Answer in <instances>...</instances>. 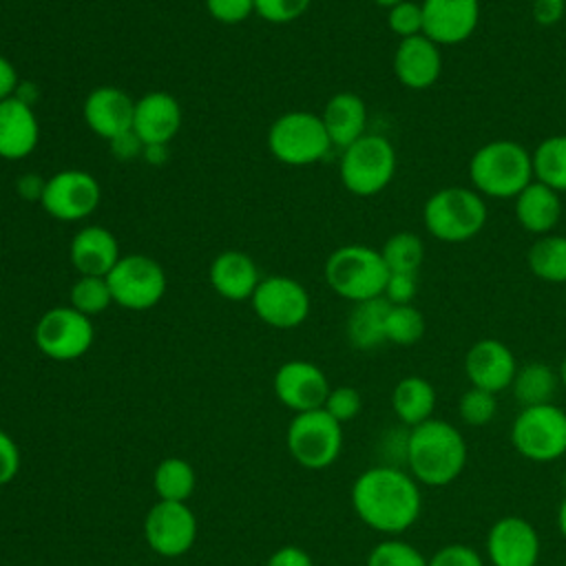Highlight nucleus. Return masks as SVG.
<instances>
[{"label":"nucleus","mask_w":566,"mask_h":566,"mask_svg":"<svg viewBox=\"0 0 566 566\" xmlns=\"http://www.w3.org/2000/svg\"><path fill=\"white\" fill-rule=\"evenodd\" d=\"M352 506L365 526L387 537H398L418 522L422 491L409 471L378 464L365 469L354 480Z\"/></svg>","instance_id":"f257e3e1"},{"label":"nucleus","mask_w":566,"mask_h":566,"mask_svg":"<svg viewBox=\"0 0 566 566\" xmlns=\"http://www.w3.org/2000/svg\"><path fill=\"white\" fill-rule=\"evenodd\" d=\"M467 442L462 431L449 420L429 418L411 427L405 436L407 471L420 486H447L467 467Z\"/></svg>","instance_id":"f03ea898"},{"label":"nucleus","mask_w":566,"mask_h":566,"mask_svg":"<svg viewBox=\"0 0 566 566\" xmlns=\"http://www.w3.org/2000/svg\"><path fill=\"white\" fill-rule=\"evenodd\" d=\"M533 179L531 150L513 139L486 142L469 159L471 188L482 197L515 199Z\"/></svg>","instance_id":"7ed1b4c3"},{"label":"nucleus","mask_w":566,"mask_h":566,"mask_svg":"<svg viewBox=\"0 0 566 566\" xmlns=\"http://www.w3.org/2000/svg\"><path fill=\"white\" fill-rule=\"evenodd\" d=\"M489 219L484 197L471 186H447L436 190L422 206L427 232L442 243H467L475 239Z\"/></svg>","instance_id":"20e7f679"},{"label":"nucleus","mask_w":566,"mask_h":566,"mask_svg":"<svg viewBox=\"0 0 566 566\" xmlns=\"http://www.w3.org/2000/svg\"><path fill=\"white\" fill-rule=\"evenodd\" d=\"M387 279L389 270L380 250L363 243L340 245L325 261V281L329 290L352 303L382 296Z\"/></svg>","instance_id":"39448f33"},{"label":"nucleus","mask_w":566,"mask_h":566,"mask_svg":"<svg viewBox=\"0 0 566 566\" xmlns=\"http://www.w3.org/2000/svg\"><path fill=\"white\" fill-rule=\"evenodd\" d=\"M398 157L394 144L376 133H365L360 139L343 148L340 184L356 197H374L382 192L396 175Z\"/></svg>","instance_id":"423d86ee"},{"label":"nucleus","mask_w":566,"mask_h":566,"mask_svg":"<svg viewBox=\"0 0 566 566\" xmlns=\"http://www.w3.org/2000/svg\"><path fill=\"white\" fill-rule=\"evenodd\" d=\"M332 148L321 115L312 111H287L268 130V150L285 166H312Z\"/></svg>","instance_id":"0eeeda50"},{"label":"nucleus","mask_w":566,"mask_h":566,"mask_svg":"<svg viewBox=\"0 0 566 566\" xmlns=\"http://www.w3.org/2000/svg\"><path fill=\"white\" fill-rule=\"evenodd\" d=\"M511 444L537 464L559 460L566 453V411L553 402L522 407L511 424Z\"/></svg>","instance_id":"6e6552de"},{"label":"nucleus","mask_w":566,"mask_h":566,"mask_svg":"<svg viewBox=\"0 0 566 566\" xmlns=\"http://www.w3.org/2000/svg\"><path fill=\"white\" fill-rule=\"evenodd\" d=\"M285 444L296 464L312 471L327 469L343 451V424L325 409L296 413L287 427Z\"/></svg>","instance_id":"1a4fd4ad"},{"label":"nucleus","mask_w":566,"mask_h":566,"mask_svg":"<svg viewBox=\"0 0 566 566\" xmlns=\"http://www.w3.org/2000/svg\"><path fill=\"white\" fill-rule=\"evenodd\" d=\"M113 303L144 312L155 307L168 287V279L164 268L148 254H124L106 274Z\"/></svg>","instance_id":"9d476101"},{"label":"nucleus","mask_w":566,"mask_h":566,"mask_svg":"<svg viewBox=\"0 0 566 566\" xmlns=\"http://www.w3.org/2000/svg\"><path fill=\"white\" fill-rule=\"evenodd\" d=\"M35 347L51 360L69 363L84 356L93 340V321L71 305H57L46 310L33 329Z\"/></svg>","instance_id":"9b49d317"},{"label":"nucleus","mask_w":566,"mask_h":566,"mask_svg":"<svg viewBox=\"0 0 566 566\" xmlns=\"http://www.w3.org/2000/svg\"><path fill=\"white\" fill-rule=\"evenodd\" d=\"M102 199L99 181L80 168H64L51 175L40 199L42 210L57 221H82L91 217Z\"/></svg>","instance_id":"f8f14e48"},{"label":"nucleus","mask_w":566,"mask_h":566,"mask_svg":"<svg viewBox=\"0 0 566 566\" xmlns=\"http://www.w3.org/2000/svg\"><path fill=\"white\" fill-rule=\"evenodd\" d=\"M254 314L270 327L294 329L310 316V294L292 276L272 274L259 281L252 298Z\"/></svg>","instance_id":"ddd939ff"},{"label":"nucleus","mask_w":566,"mask_h":566,"mask_svg":"<svg viewBox=\"0 0 566 566\" xmlns=\"http://www.w3.org/2000/svg\"><path fill=\"white\" fill-rule=\"evenodd\" d=\"M144 537L153 553L181 557L197 539V517L186 502L159 500L144 517Z\"/></svg>","instance_id":"4468645a"},{"label":"nucleus","mask_w":566,"mask_h":566,"mask_svg":"<svg viewBox=\"0 0 566 566\" xmlns=\"http://www.w3.org/2000/svg\"><path fill=\"white\" fill-rule=\"evenodd\" d=\"M484 548L493 566H537L542 542L528 520L504 515L491 524Z\"/></svg>","instance_id":"2eb2a0df"},{"label":"nucleus","mask_w":566,"mask_h":566,"mask_svg":"<svg viewBox=\"0 0 566 566\" xmlns=\"http://www.w3.org/2000/svg\"><path fill=\"white\" fill-rule=\"evenodd\" d=\"M272 387L281 405H285L294 413L323 409L332 389L325 371L310 360L283 363L274 371Z\"/></svg>","instance_id":"dca6fc26"},{"label":"nucleus","mask_w":566,"mask_h":566,"mask_svg":"<svg viewBox=\"0 0 566 566\" xmlns=\"http://www.w3.org/2000/svg\"><path fill=\"white\" fill-rule=\"evenodd\" d=\"M422 33L438 46L467 42L480 24V0H422Z\"/></svg>","instance_id":"f3484780"},{"label":"nucleus","mask_w":566,"mask_h":566,"mask_svg":"<svg viewBox=\"0 0 566 566\" xmlns=\"http://www.w3.org/2000/svg\"><path fill=\"white\" fill-rule=\"evenodd\" d=\"M517 360L511 347L497 338L475 340L464 356V371L471 387L500 394L511 389V382L517 371Z\"/></svg>","instance_id":"a211bd4d"},{"label":"nucleus","mask_w":566,"mask_h":566,"mask_svg":"<svg viewBox=\"0 0 566 566\" xmlns=\"http://www.w3.org/2000/svg\"><path fill=\"white\" fill-rule=\"evenodd\" d=\"M86 126L102 139L113 142L133 130L135 102L117 86L93 88L82 106Z\"/></svg>","instance_id":"6ab92c4d"},{"label":"nucleus","mask_w":566,"mask_h":566,"mask_svg":"<svg viewBox=\"0 0 566 566\" xmlns=\"http://www.w3.org/2000/svg\"><path fill=\"white\" fill-rule=\"evenodd\" d=\"M181 104L166 91H150L135 99L133 133L144 146H166L181 128Z\"/></svg>","instance_id":"aec40b11"},{"label":"nucleus","mask_w":566,"mask_h":566,"mask_svg":"<svg viewBox=\"0 0 566 566\" xmlns=\"http://www.w3.org/2000/svg\"><path fill=\"white\" fill-rule=\"evenodd\" d=\"M394 75L411 91L433 86L442 75V46L424 33L400 40L394 53Z\"/></svg>","instance_id":"412c9836"},{"label":"nucleus","mask_w":566,"mask_h":566,"mask_svg":"<svg viewBox=\"0 0 566 566\" xmlns=\"http://www.w3.org/2000/svg\"><path fill=\"white\" fill-rule=\"evenodd\" d=\"M40 142V124L33 106L20 97L0 102V157L20 161L29 157Z\"/></svg>","instance_id":"4be33fe9"},{"label":"nucleus","mask_w":566,"mask_h":566,"mask_svg":"<svg viewBox=\"0 0 566 566\" xmlns=\"http://www.w3.org/2000/svg\"><path fill=\"white\" fill-rule=\"evenodd\" d=\"M119 256V243L104 226L80 228L69 245V259L80 276H106Z\"/></svg>","instance_id":"5701e85b"},{"label":"nucleus","mask_w":566,"mask_h":566,"mask_svg":"<svg viewBox=\"0 0 566 566\" xmlns=\"http://www.w3.org/2000/svg\"><path fill=\"white\" fill-rule=\"evenodd\" d=\"M212 290L226 301H250L261 276L250 254L241 250L219 252L208 272Z\"/></svg>","instance_id":"b1692460"},{"label":"nucleus","mask_w":566,"mask_h":566,"mask_svg":"<svg viewBox=\"0 0 566 566\" xmlns=\"http://www.w3.org/2000/svg\"><path fill=\"white\" fill-rule=\"evenodd\" d=\"M321 119L332 139V146L343 150L367 133V104L358 93L340 91L327 99Z\"/></svg>","instance_id":"393cba45"},{"label":"nucleus","mask_w":566,"mask_h":566,"mask_svg":"<svg viewBox=\"0 0 566 566\" xmlns=\"http://www.w3.org/2000/svg\"><path fill=\"white\" fill-rule=\"evenodd\" d=\"M513 201L517 223L535 237L551 234L557 228L564 212L562 195L535 179Z\"/></svg>","instance_id":"a878e982"},{"label":"nucleus","mask_w":566,"mask_h":566,"mask_svg":"<svg viewBox=\"0 0 566 566\" xmlns=\"http://www.w3.org/2000/svg\"><path fill=\"white\" fill-rule=\"evenodd\" d=\"M391 409L396 418L407 427H416L433 418L436 387L422 376H405L394 385Z\"/></svg>","instance_id":"bb28decb"},{"label":"nucleus","mask_w":566,"mask_h":566,"mask_svg":"<svg viewBox=\"0 0 566 566\" xmlns=\"http://www.w3.org/2000/svg\"><path fill=\"white\" fill-rule=\"evenodd\" d=\"M387 310H389V301L385 296L354 303L345 323V334L349 345L360 352H369L387 343L385 338Z\"/></svg>","instance_id":"cd10ccee"},{"label":"nucleus","mask_w":566,"mask_h":566,"mask_svg":"<svg viewBox=\"0 0 566 566\" xmlns=\"http://www.w3.org/2000/svg\"><path fill=\"white\" fill-rule=\"evenodd\" d=\"M557 387H559L557 369H553L548 363H542V360H531L517 367L515 378L511 382V391L522 407L553 402Z\"/></svg>","instance_id":"c85d7f7f"},{"label":"nucleus","mask_w":566,"mask_h":566,"mask_svg":"<svg viewBox=\"0 0 566 566\" xmlns=\"http://www.w3.org/2000/svg\"><path fill=\"white\" fill-rule=\"evenodd\" d=\"M528 270L546 283H566V234H542L526 252Z\"/></svg>","instance_id":"c756f323"},{"label":"nucleus","mask_w":566,"mask_h":566,"mask_svg":"<svg viewBox=\"0 0 566 566\" xmlns=\"http://www.w3.org/2000/svg\"><path fill=\"white\" fill-rule=\"evenodd\" d=\"M531 157L535 181L553 188L559 195L566 192V133L542 139L531 150Z\"/></svg>","instance_id":"7c9ffc66"},{"label":"nucleus","mask_w":566,"mask_h":566,"mask_svg":"<svg viewBox=\"0 0 566 566\" xmlns=\"http://www.w3.org/2000/svg\"><path fill=\"white\" fill-rule=\"evenodd\" d=\"M195 469L184 458L161 460L153 475L155 493L166 502H186L195 491Z\"/></svg>","instance_id":"2f4dec72"},{"label":"nucleus","mask_w":566,"mask_h":566,"mask_svg":"<svg viewBox=\"0 0 566 566\" xmlns=\"http://www.w3.org/2000/svg\"><path fill=\"white\" fill-rule=\"evenodd\" d=\"M380 256L389 272H402V274H418L422 261H424V241L420 234L400 230L385 239L380 248Z\"/></svg>","instance_id":"473e14b6"},{"label":"nucleus","mask_w":566,"mask_h":566,"mask_svg":"<svg viewBox=\"0 0 566 566\" xmlns=\"http://www.w3.org/2000/svg\"><path fill=\"white\" fill-rule=\"evenodd\" d=\"M427 323L422 312L409 303V305H391L385 316V338L387 343L400 345V347H411L424 336Z\"/></svg>","instance_id":"72a5a7b5"},{"label":"nucleus","mask_w":566,"mask_h":566,"mask_svg":"<svg viewBox=\"0 0 566 566\" xmlns=\"http://www.w3.org/2000/svg\"><path fill=\"white\" fill-rule=\"evenodd\" d=\"M71 307L93 318L95 314H102L113 303V294L108 287L106 276H77L71 285Z\"/></svg>","instance_id":"f704fd0d"},{"label":"nucleus","mask_w":566,"mask_h":566,"mask_svg":"<svg viewBox=\"0 0 566 566\" xmlns=\"http://www.w3.org/2000/svg\"><path fill=\"white\" fill-rule=\"evenodd\" d=\"M429 557H424L413 544L400 537L380 539L367 555L365 566H427Z\"/></svg>","instance_id":"c9c22d12"},{"label":"nucleus","mask_w":566,"mask_h":566,"mask_svg":"<svg viewBox=\"0 0 566 566\" xmlns=\"http://www.w3.org/2000/svg\"><path fill=\"white\" fill-rule=\"evenodd\" d=\"M497 413V398L491 391L469 387L458 400V416L469 427H486Z\"/></svg>","instance_id":"e433bc0d"},{"label":"nucleus","mask_w":566,"mask_h":566,"mask_svg":"<svg viewBox=\"0 0 566 566\" xmlns=\"http://www.w3.org/2000/svg\"><path fill=\"white\" fill-rule=\"evenodd\" d=\"M387 27L400 40L422 33V7L413 0H402L387 11Z\"/></svg>","instance_id":"4c0bfd02"},{"label":"nucleus","mask_w":566,"mask_h":566,"mask_svg":"<svg viewBox=\"0 0 566 566\" xmlns=\"http://www.w3.org/2000/svg\"><path fill=\"white\" fill-rule=\"evenodd\" d=\"M323 409H325L334 420H338V422L343 424V422L354 420V418L360 413V409H363V398H360L358 389H354V387H349V385L332 387L329 394H327V400H325Z\"/></svg>","instance_id":"58836bf2"},{"label":"nucleus","mask_w":566,"mask_h":566,"mask_svg":"<svg viewBox=\"0 0 566 566\" xmlns=\"http://www.w3.org/2000/svg\"><path fill=\"white\" fill-rule=\"evenodd\" d=\"M312 0H254V13L272 24H287L310 9Z\"/></svg>","instance_id":"ea45409f"},{"label":"nucleus","mask_w":566,"mask_h":566,"mask_svg":"<svg viewBox=\"0 0 566 566\" xmlns=\"http://www.w3.org/2000/svg\"><path fill=\"white\" fill-rule=\"evenodd\" d=\"M427 566H484L482 555L469 544H444L431 557Z\"/></svg>","instance_id":"a19ab883"},{"label":"nucleus","mask_w":566,"mask_h":566,"mask_svg":"<svg viewBox=\"0 0 566 566\" xmlns=\"http://www.w3.org/2000/svg\"><path fill=\"white\" fill-rule=\"evenodd\" d=\"M206 9L221 24H239L254 13V0H206Z\"/></svg>","instance_id":"79ce46f5"},{"label":"nucleus","mask_w":566,"mask_h":566,"mask_svg":"<svg viewBox=\"0 0 566 566\" xmlns=\"http://www.w3.org/2000/svg\"><path fill=\"white\" fill-rule=\"evenodd\" d=\"M416 292H418V276L416 274L389 272V279H387L382 296L391 305H409V303H413Z\"/></svg>","instance_id":"37998d69"},{"label":"nucleus","mask_w":566,"mask_h":566,"mask_svg":"<svg viewBox=\"0 0 566 566\" xmlns=\"http://www.w3.org/2000/svg\"><path fill=\"white\" fill-rule=\"evenodd\" d=\"M20 471V449L15 440L0 429V486L9 484Z\"/></svg>","instance_id":"c03bdc74"},{"label":"nucleus","mask_w":566,"mask_h":566,"mask_svg":"<svg viewBox=\"0 0 566 566\" xmlns=\"http://www.w3.org/2000/svg\"><path fill=\"white\" fill-rule=\"evenodd\" d=\"M531 15L539 27H555L566 15V0H533Z\"/></svg>","instance_id":"a18cd8bd"},{"label":"nucleus","mask_w":566,"mask_h":566,"mask_svg":"<svg viewBox=\"0 0 566 566\" xmlns=\"http://www.w3.org/2000/svg\"><path fill=\"white\" fill-rule=\"evenodd\" d=\"M265 566H314L312 557L301 546H281L276 548Z\"/></svg>","instance_id":"49530a36"},{"label":"nucleus","mask_w":566,"mask_h":566,"mask_svg":"<svg viewBox=\"0 0 566 566\" xmlns=\"http://www.w3.org/2000/svg\"><path fill=\"white\" fill-rule=\"evenodd\" d=\"M44 184H46V179H42L40 175H35V172H24V175L18 177L15 188H18V195H20L22 199H29V201H38V203H40L42 192H44Z\"/></svg>","instance_id":"de8ad7c7"},{"label":"nucleus","mask_w":566,"mask_h":566,"mask_svg":"<svg viewBox=\"0 0 566 566\" xmlns=\"http://www.w3.org/2000/svg\"><path fill=\"white\" fill-rule=\"evenodd\" d=\"M18 86H20V77L13 62L0 53V102L7 97H13Z\"/></svg>","instance_id":"09e8293b"},{"label":"nucleus","mask_w":566,"mask_h":566,"mask_svg":"<svg viewBox=\"0 0 566 566\" xmlns=\"http://www.w3.org/2000/svg\"><path fill=\"white\" fill-rule=\"evenodd\" d=\"M111 148H113V155L122 157V159H130V157H137V155H144V144L139 142V137L130 130L117 139L111 142Z\"/></svg>","instance_id":"8fccbe9b"},{"label":"nucleus","mask_w":566,"mask_h":566,"mask_svg":"<svg viewBox=\"0 0 566 566\" xmlns=\"http://www.w3.org/2000/svg\"><path fill=\"white\" fill-rule=\"evenodd\" d=\"M557 531L566 539V493H564V497H562V502L557 506Z\"/></svg>","instance_id":"3c124183"},{"label":"nucleus","mask_w":566,"mask_h":566,"mask_svg":"<svg viewBox=\"0 0 566 566\" xmlns=\"http://www.w3.org/2000/svg\"><path fill=\"white\" fill-rule=\"evenodd\" d=\"M557 376H559V385L566 389V356L562 358V363L557 367Z\"/></svg>","instance_id":"603ef678"},{"label":"nucleus","mask_w":566,"mask_h":566,"mask_svg":"<svg viewBox=\"0 0 566 566\" xmlns=\"http://www.w3.org/2000/svg\"><path fill=\"white\" fill-rule=\"evenodd\" d=\"M400 2H402V0H374V4H378L380 9H387V11H389L391 7H396V4H400Z\"/></svg>","instance_id":"864d4df0"}]
</instances>
